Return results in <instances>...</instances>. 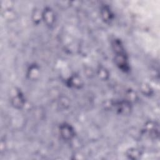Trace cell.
I'll return each mask as SVG.
<instances>
[{"instance_id":"5","label":"cell","mask_w":160,"mask_h":160,"mask_svg":"<svg viewBox=\"0 0 160 160\" xmlns=\"http://www.w3.org/2000/svg\"><path fill=\"white\" fill-rule=\"evenodd\" d=\"M12 105L18 108H20L24 104V98L20 92H17L14 96L12 98Z\"/></svg>"},{"instance_id":"3","label":"cell","mask_w":160,"mask_h":160,"mask_svg":"<svg viewBox=\"0 0 160 160\" xmlns=\"http://www.w3.org/2000/svg\"><path fill=\"white\" fill-rule=\"evenodd\" d=\"M60 133L61 136L66 140L71 139L74 135V132L72 127L65 123L60 126Z\"/></svg>"},{"instance_id":"2","label":"cell","mask_w":160,"mask_h":160,"mask_svg":"<svg viewBox=\"0 0 160 160\" xmlns=\"http://www.w3.org/2000/svg\"><path fill=\"white\" fill-rule=\"evenodd\" d=\"M110 106L114 108L118 112L122 114H127L130 112L131 110L130 104L127 101H117L115 102V103L112 102Z\"/></svg>"},{"instance_id":"1","label":"cell","mask_w":160,"mask_h":160,"mask_svg":"<svg viewBox=\"0 0 160 160\" xmlns=\"http://www.w3.org/2000/svg\"><path fill=\"white\" fill-rule=\"evenodd\" d=\"M116 56H115V61L117 64V66L122 71H127L129 69V64L128 59L126 57V55L125 54L124 50L115 52Z\"/></svg>"},{"instance_id":"11","label":"cell","mask_w":160,"mask_h":160,"mask_svg":"<svg viewBox=\"0 0 160 160\" xmlns=\"http://www.w3.org/2000/svg\"><path fill=\"white\" fill-rule=\"evenodd\" d=\"M98 72H99V75L100 76L101 78L102 79H106V78L108 76V74L107 72V71H106V69L103 68H101L99 70H98Z\"/></svg>"},{"instance_id":"4","label":"cell","mask_w":160,"mask_h":160,"mask_svg":"<svg viewBox=\"0 0 160 160\" xmlns=\"http://www.w3.org/2000/svg\"><path fill=\"white\" fill-rule=\"evenodd\" d=\"M146 131L151 137L156 138V137L158 136L159 134L158 125L152 122H149L146 126Z\"/></svg>"},{"instance_id":"7","label":"cell","mask_w":160,"mask_h":160,"mask_svg":"<svg viewBox=\"0 0 160 160\" xmlns=\"http://www.w3.org/2000/svg\"><path fill=\"white\" fill-rule=\"evenodd\" d=\"M126 156L128 158L131 159H136L140 158L141 156V152L139 149L136 148H131L128 150L126 152Z\"/></svg>"},{"instance_id":"8","label":"cell","mask_w":160,"mask_h":160,"mask_svg":"<svg viewBox=\"0 0 160 160\" xmlns=\"http://www.w3.org/2000/svg\"><path fill=\"white\" fill-rule=\"evenodd\" d=\"M109 9L106 7L103 8L102 9V16L106 21H109L112 19V15Z\"/></svg>"},{"instance_id":"10","label":"cell","mask_w":160,"mask_h":160,"mask_svg":"<svg viewBox=\"0 0 160 160\" xmlns=\"http://www.w3.org/2000/svg\"><path fill=\"white\" fill-rule=\"evenodd\" d=\"M38 74H39L38 69L36 67L32 66L30 68L29 73V78H31L32 79H34V78H36V76H38Z\"/></svg>"},{"instance_id":"9","label":"cell","mask_w":160,"mask_h":160,"mask_svg":"<svg viewBox=\"0 0 160 160\" xmlns=\"http://www.w3.org/2000/svg\"><path fill=\"white\" fill-rule=\"evenodd\" d=\"M70 84L71 86H74V87H79L81 85V81L80 78L78 77H72L70 79Z\"/></svg>"},{"instance_id":"6","label":"cell","mask_w":160,"mask_h":160,"mask_svg":"<svg viewBox=\"0 0 160 160\" xmlns=\"http://www.w3.org/2000/svg\"><path fill=\"white\" fill-rule=\"evenodd\" d=\"M42 17L48 25H51L53 24L54 21V16L52 11L50 9H47L46 11H44Z\"/></svg>"}]
</instances>
